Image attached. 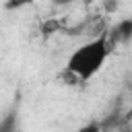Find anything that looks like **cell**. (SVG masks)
Listing matches in <instances>:
<instances>
[{
    "instance_id": "1",
    "label": "cell",
    "mask_w": 132,
    "mask_h": 132,
    "mask_svg": "<svg viewBox=\"0 0 132 132\" xmlns=\"http://www.w3.org/2000/svg\"><path fill=\"white\" fill-rule=\"evenodd\" d=\"M109 37L101 33L99 37L78 45L66 60V72L78 80H91L109 58Z\"/></svg>"
},
{
    "instance_id": "2",
    "label": "cell",
    "mask_w": 132,
    "mask_h": 132,
    "mask_svg": "<svg viewBox=\"0 0 132 132\" xmlns=\"http://www.w3.org/2000/svg\"><path fill=\"white\" fill-rule=\"evenodd\" d=\"M113 37H116V41H122V43L130 41V37H132V19L120 21L113 27Z\"/></svg>"
},
{
    "instance_id": "3",
    "label": "cell",
    "mask_w": 132,
    "mask_h": 132,
    "mask_svg": "<svg viewBox=\"0 0 132 132\" xmlns=\"http://www.w3.org/2000/svg\"><path fill=\"white\" fill-rule=\"evenodd\" d=\"M16 126H14V116H8L2 124H0V132H10V130H14Z\"/></svg>"
},
{
    "instance_id": "4",
    "label": "cell",
    "mask_w": 132,
    "mask_h": 132,
    "mask_svg": "<svg viewBox=\"0 0 132 132\" xmlns=\"http://www.w3.org/2000/svg\"><path fill=\"white\" fill-rule=\"evenodd\" d=\"M74 132H101V130H99V124L97 122H91V124H87V126H82V128H78Z\"/></svg>"
},
{
    "instance_id": "5",
    "label": "cell",
    "mask_w": 132,
    "mask_h": 132,
    "mask_svg": "<svg viewBox=\"0 0 132 132\" xmlns=\"http://www.w3.org/2000/svg\"><path fill=\"white\" fill-rule=\"evenodd\" d=\"M10 132H23V130H19V128H14V130H10Z\"/></svg>"
}]
</instances>
